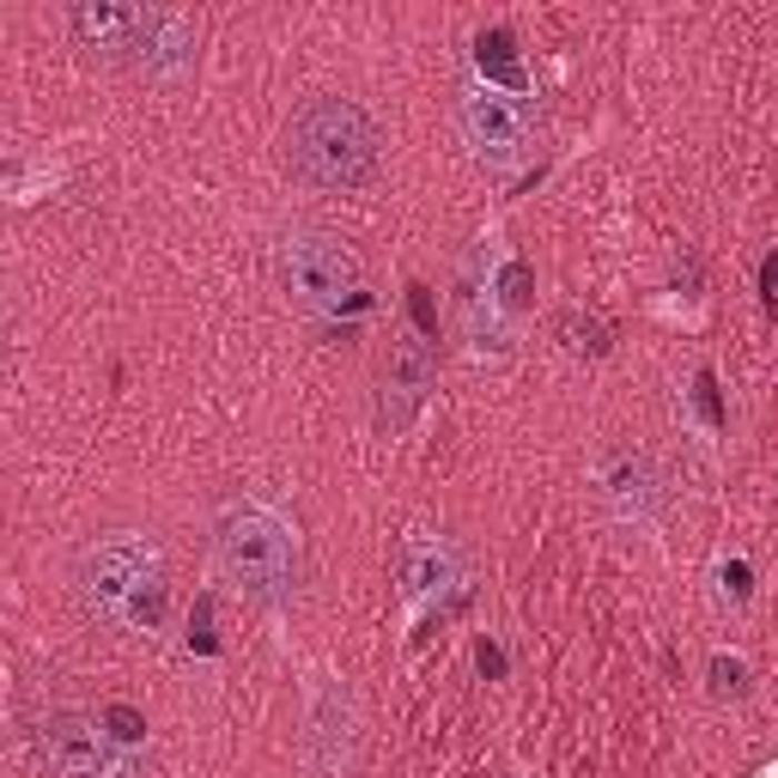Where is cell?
<instances>
[{"label": "cell", "instance_id": "cell-1", "mask_svg": "<svg viewBox=\"0 0 778 778\" xmlns=\"http://www.w3.org/2000/svg\"><path fill=\"white\" fill-rule=\"evenodd\" d=\"M383 134L353 98H310L287 122V164L310 189H359L378 171Z\"/></svg>", "mask_w": 778, "mask_h": 778}, {"label": "cell", "instance_id": "cell-2", "mask_svg": "<svg viewBox=\"0 0 778 778\" xmlns=\"http://www.w3.org/2000/svg\"><path fill=\"white\" fill-rule=\"evenodd\" d=\"M80 590L98 615L122 627H159L164 620V566L152 541L140 536H103L80 560Z\"/></svg>", "mask_w": 778, "mask_h": 778}, {"label": "cell", "instance_id": "cell-3", "mask_svg": "<svg viewBox=\"0 0 778 778\" xmlns=\"http://www.w3.org/2000/svg\"><path fill=\"white\" fill-rule=\"evenodd\" d=\"M213 553L219 572L262 602H280L298 578V541L268 505H226L213 523Z\"/></svg>", "mask_w": 778, "mask_h": 778}, {"label": "cell", "instance_id": "cell-4", "mask_svg": "<svg viewBox=\"0 0 778 778\" xmlns=\"http://www.w3.org/2000/svg\"><path fill=\"white\" fill-rule=\"evenodd\" d=\"M280 280L305 310H347L359 298V256L335 231L292 226L280 238Z\"/></svg>", "mask_w": 778, "mask_h": 778}, {"label": "cell", "instance_id": "cell-5", "mask_svg": "<svg viewBox=\"0 0 778 778\" xmlns=\"http://www.w3.org/2000/svg\"><path fill=\"white\" fill-rule=\"evenodd\" d=\"M457 122H462V140L475 147V159L492 164V171L529 159V134H536V122H529V110L511 92H492V86L462 92L457 98Z\"/></svg>", "mask_w": 778, "mask_h": 778}, {"label": "cell", "instance_id": "cell-6", "mask_svg": "<svg viewBox=\"0 0 778 778\" xmlns=\"http://www.w3.org/2000/svg\"><path fill=\"white\" fill-rule=\"evenodd\" d=\"M37 748L61 778H140V767L128 755H116L110 742L80 718V711H49L43 730H37Z\"/></svg>", "mask_w": 778, "mask_h": 778}, {"label": "cell", "instance_id": "cell-7", "mask_svg": "<svg viewBox=\"0 0 778 778\" xmlns=\"http://www.w3.org/2000/svg\"><path fill=\"white\" fill-rule=\"evenodd\" d=\"M432 378H438L432 341H396V347H389L383 389H378V426H383V432H401V426H408V413L426 401Z\"/></svg>", "mask_w": 778, "mask_h": 778}, {"label": "cell", "instance_id": "cell-8", "mask_svg": "<svg viewBox=\"0 0 778 778\" xmlns=\"http://www.w3.org/2000/svg\"><path fill=\"white\" fill-rule=\"evenodd\" d=\"M310 760L322 778H347L359 760V706L347 687H322L317 711H310Z\"/></svg>", "mask_w": 778, "mask_h": 778}, {"label": "cell", "instance_id": "cell-9", "mask_svg": "<svg viewBox=\"0 0 778 778\" xmlns=\"http://www.w3.org/2000/svg\"><path fill=\"white\" fill-rule=\"evenodd\" d=\"M134 61L159 80L183 73L194 61V19L177 7H147L140 12V37H134Z\"/></svg>", "mask_w": 778, "mask_h": 778}, {"label": "cell", "instance_id": "cell-10", "mask_svg": "<svg viewBox=\"0 0 778 778\" xmlns=\"http://www.w3.org/2000/svg\"><path fill=\"white\" fill-rule=\"evenodd\" d=\"M396 578H401V596H432V590H450L462 578V548L445 536H408L396 553Z\"/></svg>", "mask_w": 778, "mask_h": 778}, {"label": "cell", "instance_id": "cell-11", "mask_svg": "<svg viewBox=\"0 0 778 778\" xmlns=\"http://www.w3.org/2000/svg\"><path fill=\"white\" fill-rule=\"evenodd\" d=\"M140 12L147 7H110V0H86L73 7V37H80L92 56H134V37H140Z\"/></svg>", "mask_w": 778, "mask_h": 778}, {"label": "cell", "instance_id": "cell-12", "mask_svg": "<svg viewBox=\"0 0 778 778\" xmlns=\"http://www.w3.org/2000/svg\"><path fill=\"white\" fill-rule=\"evenodd\" d=\"M608 487V505H615L620 517H632V523H645V517H657V505H664V475L651 469V457H615L602 475Z\"/></svg>", "mask_w": 778, "mask_h": 778}, {"label": "cell", "instance_id": "cell-13", "mask_svg": "<svg viewBox=\"0 0 778 778\" xmlns=\"http://www.w3.org/2000/svg\"><path fill=\"white\" fill-rule=\"evenodd\" d=\"M475 68H481L487 86H499V92H511V98L529 92V73H523V56H517V37L505 31V24H492V31L475 37Z\"/></svg>", "mask_w": 778, "mask_h": 778}, {"label": "cell", "instance_id": "cell-14", "mask_svg": "<svg viewBox=\"0 0 778 778\" xmlns=\"http://www.w3.org/2000/svg\"><path fill=\"white\" fill-rule=\"evenodd\" d=\"M553 335H560L566 353H584V359H602L608 347H615V329H608L596 310H560V317H553Z\"/></svg>", "mask_w": 778, "mask_h": 778}, {"label": "cell", "instance_id": "cell-15", "mask_svg": "<svg viewBox=\"0 0 778 778\" xmlns=\"http://www.w3.org/2000/svg\"><path fill=\"white\" fill-rule=\"evenodd\" d=\"M499 305L505 310H529V305H536V268H529V262H505L499 268Z\"/></svg>", "mask_w": 778, "mask_h": 778}, {"label": "cell", "instance_id": "cell-16", "mask_svg": "<svg viewBox=\"0 0 778 778\" xmlns=\"http://www.w3.org/2000/svg\"><path fill=\"white\" fill-rule=\"evenodd\" d=\"M103 730H110V742L134 748L140 736H147V718H140L134 706H122V699H116V706H103Z\"/></svg>", "mask_w": 778, "mask_h": 778}, {"label": "cell", "instance_id": "cell-17", "mask_svg": "<svg viewBox=\"0 0 778 778\" xmlns=\"http://www.w3.org/2000/svg\"><path fill=\"white\" fill-rule=\"evenodd\" d=\"M189 651L194 657H213L219 639H213V596H194V615H189Z\"/></svg>", "mask_w": 778, "mask_h": 778}, {"label": "cell", "instance_id": "cell-18", "mask_svg": "<svg viewBox=\"0 0 778 778\" xmlns=\"http://www.w3.org/2000/svg\"><path fill=\"white\" fill-rule=\"evenodd\" d=\"M408 310H413V329H420L426 341H438V298H432V287L408 280Z\"/></svg>", "mask_w": 778, "mask_h": 778}, {"label": "cell", "instance_id": "cell-19", "mask_svg": "<svg viewBox=\"0 0 778 778\" xmlns=\"http://www.w3.org/2000/svg\"><path fill=\"white\" fill-rule=\"evenodd\" d=\"M711 694H718V699H742L748 694V669L736 664V657H718V664H711Z\"/></svg>", "mask_w": 778, "mask_h": 778}, {"label": "cell", "instance_id": "cell-20", "mask_svg": "<svg viewBox=\"0 0 778 778\" xmlns=\"http://www.w3.org/2000/svg\"><path fill=\"white\" fill-rule=\"evenodd\" d=\"M694 401H699V413H706V426H724L730 413H724V396H718V378H711L706 366L694 371Z\"/></svg>", "mask_w": 778, "mask_h": 778}, {"label": "cell", "instance_id": "cell-21", "mask_svg": "<svg viewBox=\"0 0 778 778\" xmlns=\"http://www.w3.org/2000/svg\"><path fill=\"white\" fill-rule=\"evenodd\" d=\"M475 669H481L487 681H499V676H505V651H499L492 639H481V645H475Z\"/></svg>", "mask_w": 778, "mask_h": 778}, {"label": "cell", "instance_id": "cell-22", "mask_svg": "<svg viewBox=\"0 0 778 778\" xmlns=\"http://www.w3.org/2000/svg\"><path fill=\"white\" fill-rule=\"evenodd\" d=\"M748 578H755V572H748L742 560H730V566H724V590H730L736 602H742V596H748Z\"/></svg>", "mask_w": 778, "mask_h": 778}, {"label": "cell", "instance_id": "cell-23", "mask_svg": "<svg viewBox=\"0 0 778 778\" xmlns=\"http://www.w3.org/2000/svg\"><path fill=\"white\" fill-rule=\"evenodd\" d=\"M760 298H767V305H778V250L760 262Z\"/></svg>", "mask_w": 778, "mask_h": 778}, {"label": "cell", "instance_id": "cell-24", "mask_svg": "<svg viewBox=\"0 0 778 778\" xmlns=\"http://www.w3.org/2000/svg\"><path fill=\"white\" fill-rule=\"evenodd\" d=\"M676 280H681V287H687V292H699V262H694V256H687V262L676 268Z\"/></svg>", "mask_w": 778, "mask_h": 778}]
</instances>
